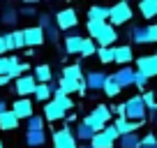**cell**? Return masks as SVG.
Masks as SVG:
<instances>
[{
    "label": "cell",
    "instance_id": "6da1fadb",
    "mask_svg": "<svg viewBox=\"0 0 157 148\" xmlns=\"http://www.w3.org/2000/svg\"><path fill=\"white\" fill-rule=\"evenodd\" d=\"M134 19V10L129 7V2H118V5L109 7V25H113V28H118V25H125L129 23V21Z\"/></svg>",
    "mask_w": 157,
    "mask_h": 148
},
{
    "label": "cell",
    "instance_id": "7a4b0ae2",
    "mask_svg": "<svg viewBox=\"0 0 157 148\" xmlns=\"http://www.w3.org/2000/svg\"><path fill=\"white\" fill-rule=\"evenodd\" d=\"M123 118L132 120V123H143L146 120V107H143V99L141 95H134V97H129L127 102H123Z\"/></svg>",
    "mask_w": 157,
    "mask_h": 148
},
{
    "label": "cell",
    "instance_id": "3957f363",
    "mask_svg": "<svg viewBox=\"0 0 157 148\" xmlns=\"http://www.w3.org/2000/svg\"><path fill=\"white\" fill-rule=\"evenodd\" d=\"M53 23H56V28H58L60 33H72V30L78 25L76 10H74V7H65V10H60L58 14L53 16Z\"/></svg>",
    "mask_w": 157,
    "mask_h": 148
},
{
    "label": "cell",
    "instance_id": "277c9868",
    "mask_svg": "<svg viewBox=\"0 0 157 148\" xmlns=\"http://www.w3.org/2000/svg\"><path fill=\"white\" fill-rule=\"evenodd\" d=\"M90 40L97 44V49H109V46H113L116 44V40H118V30L113 28V25H109V23H104L102 28L97 30V33L90 37Z\"/></svg>",
    "mask_w": 157,
    "mask_h": 148
},
{
    "label": "cell",
    "instance_id": "5b68a950",
    "mask_svg": "<svg viewBox=\"0 0 157 148\" xmlns=\"http://www.w3.org/2000/svg\"><path fill=\"white\" fill-rule=\"evenodd\" d=\"M74 127H69V125H65V127L56 130L53 134H51V141H53V148H76V139H74Z\"/></svg>",
    "mask_w": 157,
    "mask_h": 148
},
{
    "label": "cell",
    "instance_id": "8992f818",
    "mask_svg": "<svg viewBox=\"0 0 157 148\" xmlns=\"http://www.w3.org/2000/svg\"><path fill=\"white\" fill-rule=\"evenodd\" d=\"M10 111L19 118V123L21 120H28L30 116L35 114V107H33V99L30 97H16L14 102H12V107H10Z\"/></svg>",
    "mask_w": 157,
    "mask_h": 148
},
{
    "label": "cell",
    "instance_id": "52a82bcc",
    "mask_svg": "<svg viewBox=\"0 0 157 148\" xmlns=\"http://www.w3.org/2000/svg\"><path fill=\"white\" fill-rule=\"evenodd\" d=\"M23 33V44L25 49H35V46H42L44 44V30L39 28V25H28V28L21 30Z\"/></svg>",
    "mask_w": 157,
    "mask_h": 148
},
{
    "label": "cell",
    "instance_id": "ba28073f",
    "mask_svg": "<svg viewBox=\"0 0 157 148\" xmlns=\"http://www.w3.org/2000/svg\"><path fill=\"white\" fill-rule=\"evenodd\" d=\"M35 86H37V81L33 79V74H23L19 79H14V93L19 97H33Z\"/></svg>",
    "mask_w": 157,
    "mask_h": 148
},
{
    "label": "cell",
    "instance_id": "9c48e42d",
    "mask_svg": "<svg viewBox=\"0 0 157 148\" xmlns=\"http://www.w3.org/2000/svg\"><path fill=\"white\" fill-rule=\"evenodd\" d=\"M136 72L143 74V76H148V79H152V76H157V56H139L136 58Z\"/></svg>",
    "mask_w": 157,
    "mask_h": 148
},
{
    "label": "cell",
    "instance_id": "30bf717a",
    "mask_svg": "<svg viewBox=\"0 0 157 148\" xmlns=\"http://www.w3.org/2000/svg\"><path fill=\"white\" fill-rule=\"evenodd\" d=\"M42 111H44V114H42L44 123H46V120H49V123H58V120H65V116H67V111H65L56 99H49V102L44 104Z\"/></svg>",
    "mask_w": 157,
    "mask_h": 148
},
{
    "label": "cell",
    "instance_id": "8fae6325",
    "mask_svg": "<svg viewBox=\"0 0 157 148\" xmlns=\"http://www.w3.org/2000/svg\"><path fill=\"white\" fill-rule=\"evenodd\" d=\"M81 44H83V35H78V33H67L65 35V40H63V49L67 56H78V51H81Z\"/></svg>",
    "mask_w": 157,
    "mask_h": 148
},
{
    "label": "cell",
    "instance_id": "7c38bea8",
    "mask_svg": "<svg viewBox=\"0 0 157 148\" xmlns=\"http://www.w3.org/2000/svg\"><path fill=\"white\" fill-rule=\"evenodd\" d=\"M134 74H136V69L127 65V67H120L118 72H113L111 76H113V81L120 86V90H123V88H129V86H134Z\"/></svg>",
    "mask_w": 157,
    "mask_h": 148
},
{
    "label": "cell",
    "instance_id": "4fadbf2b",
    "mask_svg": "<svg viewBox=\"0 0 157 148\" xmlns=\"http://www.w3.org/2000/svg\"><path fill=\"white\" fill-rule=\"evenodd\" d=\"M106 76L109 74L99 72V69H93V72L83 74V81H86V86H88V90H102L104 84H106Z\"/></svg>",
    "mask_w": 157,
    "mask_h": 148
},
{
    "label": "cell",
    "instance_id": "5bb4252c",
    "mask_svg": "<svg viewBox=\"0 0 157 148\" xmlns=\"http://www.w3.org/2000/svg\"><path fill=\"white\" fill-rule=\"evenodd\" d=\"M134 60V51L129 44H123V46H113V63L123 65V67H127L129 63Z\"/></svg>",
    "mask_w": 157,
    "mask_h": 148
},
{
    "label": "cell",
    "instance_id": "9a60e30c",
    "mask_svg": "<svg viewBox=\"0 0 157 148\" xmlns=\"http://www.w3.org/2000/svg\"><path fill=\"white\" fill-rule=\"evenodd\" d=\"M5 42H7V53L19 51V49H25V44H23V33H21L19 28H12V33L5 35Z\"/></svg>",
    "mask_w": 157,
    "mask_h": 148
},
{
    "label": "cell",
    "instance_id": "2e32d148",
    "mask_svg": "<svg viewBox=\"0 0 157 148\" xmlns=\"http://www.w3.org/2000/svg\"><path fill=\"white\" fill-rule=\"evenodd\" d=\"M33 79L37 81V84H53V72H51V65H46V63L35 65Z\"/></svg>",
    "mask_w": 157,
    "mask_h": 148
},
{
    "label": "cell",
    "instance_id": "e0dca14e",
    "mask_svg": "<svg viewBox=\"0 0 157 148\" xmlns=\"http://www.w3.org/2000/svg\"><path fill=\"white\" fill-rule=\"evenodd\" d=\"M53 90H56V86H53V84H37V86H35V93H33V97L37 99V102L46 104L51 97H53Z\"/></svg>",
    "mask_w": 157,
    "mask_h": 148
},
{
    "label": "cell",
    "instance_id": "ac0fdd59",
    "mask_svg": "<svg viewBox=\"0 0 157 148\" xmlns=\"http://www.w3.org/2000/svg\"><path fill=\"white\" fill-rule=\"evenodd\" d=\"M113 127H116V130H118V134L123 137V134H132V132H136V130L141 127V123H132V120H127V118H116Z\"/></svg>",
    "mask_w": 157,
    "mask_h": 148
},
{
    "label": "cell",
    "instance_id": "d6986e66",
    "mask_svg": "<svg viewBox=\"0 0 157 148\" xmlns=\"http://www.w3.org/2000/svg\"><path fill=\"white\" fill-rule=\"evenodd\" d=\"M16 127H19V118H16L12 111L0 114V130H2V132H14Z\"/></svg>",
    "mask_w": 157,
    "mask_h": 148
},
{
    "label": "cell",
    "instance_id": "ffe728a7",
    "mask_svg": "<svg viewBox=\"0 0 157 148\" xmlns=\"http://www.w3.org/2000/svg\"><path fill=\"white\" fill-rule=\"evenodd\" d=\"M72 132H74V139H76V143H90V139L95 137V132H93L90 127H86L83 123H78L76 127L72 130Z\"/></svg>",
    "mask_w": 157,
    "mask_h": 148
},
{
    "label": "cell",
    "instance_id": "44dd1931",
    "mask_svg": "<svg viewBox=\"0 0 157 148\" xmlns=\"http://www.w3.org/2000/svg\"><path fill=\"white\" fill-rule=\"evenodd\" d=\"M60 76H63V79H69V81H81V79H83V69H81V65H78V63L65 65Z\"/></svg>",
    "mask_w": 157,
    "mask_h": 148
},
{
    "label": "cell",
    "instance_id": "7402d4cb",
    "mask_svg": "<svg viewBox=\"0 0 157 148\" xmlns=\"http://www.w3.org/2000/svg\"><path fill=\"white\" fill-rule=\"evenodd\" d=\"M90 148H116V141H113L109 134L97 132L93 139H90Z\"/></svg>",
    "mask_w": 157,
    "mask_h": 148
},
{
    "label": "cell",
    "instance_id": "603a6c76",
    "mask_svg": "<svg viewBox=\"0 0 157 148\" xmlns=\"http://www.w3.org/2000/svg\"><path fill=\"white\" fill-rule=\"evenodd\" d=\"M139 12H141L143 19H157V0H141Z\"/></svg>",
    "mask_w": 157,
    "mask_h": 148
},
{
    "label": "cell",
    "instance_id": "cb8c5ba5",
    "mask_svg": "<svg viewBox=\"0 0 157 148\" xmlns=\"http://www.w3.org/2000/svg\"><path fill=\"white\" fill-rule=\"evenodd\" d=\"M118 148H139L141 143V137L139 132H132V134H123V137H118Z\"/></svg>",
    "mask_w": 157,
    "mask_h": 148
},
{
    "label": "cell",
    "instance_id": "d4e9b609",
    "mask_svg": "<svg viewBox=\"0 0 157 148\" xmlns=\"http://www.w3.org/2000/svg\"><path fill=\"white\" fill-rule=\"evenodd\" d=\"M88 21H102V23H106V21H109V7L93 5L88 10Z\"/></svg>",
    "mask_w": 157,
    "mask_h": 148
},
{
    "label": "cell",
    "instance_id": "484cf974",
    "mask_svg": "<svg viewBox=\"0 0 157 148\" xmlns=\"http://www.w3.org/2000/svg\"><path fill=\"white\" fill-rule=\"evenodd\" d=\"M25 143L28 148H39L46 143V132H25Z\"/></svg>",
    "mask_w": 157,
    "mask_h": 148
},
{
    "label": "cell",
    "instance_id": "4316f807",
    "mask_svg": "<svg viewBox=\"0 0 157 148\" xmlns=\"http://www.w3.org/2000/svg\"><path fill=\"white\" fill-rule=\"evenodd\" d=\"M0 21H2L5 25H16V23H19V10H16V7H12V5H7L5 10H2Z\"/></svg>",
    "mask_w": 157,
    "mask_h": 148
},
{
    "label": "cell",
    "instance_id": "83f0119b",
    "mask_svg": "<svg viewBox=\"0 0 157 148\" xmlns=\"http://www.w3.org/2000/svg\"><path fill=\"white\" fill-rule=\"evenodd\" d=\"M25 130L28 132H44V118L42 114H33L28 120H25Z\"/></svg>",
    "mask_w": 157,
    "mask_h": 148
},
{
    "label": "cell",
    "instance_id": "f1b7e54d",
    "mask_svg": "<svg viewBox=\"0 0 157 148\" xmlns=\"http://www.w3.org/2000/svg\"><path fill=\"white\" fill-rule=\"evenodd\" d=\"M90 114H93L97 120H102L104 125H109V120H111V107H106V104H97Z\"/></svg>",
    "mask_w": 157,
    "mask_h": 148
},
{
    "label": "cell",
    "instance_id": "f546056e",
    "mask_svg": "<svg viewBox=\"0 0 157 148\" xmlns=\"http://www.w3.org/2000/svg\"><path fill=\"white\" fill-rule=\"evenodd\" d=\"M58 88L63 90L67 97H72V93H78V81H69V79H58Z\"/></svg>",
    "mask_w": 157,
    "mask_h": 148
},
{
    "label": "cell",
    "instance_id": "4dcf8cb0",
    "mask_svg": "<svg viewBox=\"0 0 157 148\" xmlns=\"http://www.w3.org/2000/svg\"><path fill=\"white\" fill-rule=\"evenodd\" d=\"M102 90H104V95H106V97H118V95L123 93V90H120V86L113 81L111 74L106 76V84H104V88H102Z\"/></svg>",
    "mask_w": 157,
    "mask_h": 148
},
{
    "label": "cell",
    "instance_id": "1f68e13d",
    "mask_svg": "<svg viewBox=\"0 0 157 148\" xmlns=\"http://www.w3.org/2000/svg\"><path fill=\"white\" fill-rule=\"evenodd\" d=\"M97 53V44H95L90 37H83V44H81V51H78V56L81 58H90V56Z\"/></svg>",
    "mask_w": 157,
    "mask_h": 148
},
{
    "label": "cell",
    "instance_id": "d6a6232c",
    "mask_svg": "<svg viewBox=\"0 0 157 148\" xmlns=\"http://www.w3.org/2000/svg\"><path fill=\"white\" fill-rule=\"evenodd\" d=\"M141 99H143L146 111H155V109H157V93H155V90H143Z\"/></svg>",
    "mask_w": 157,
    "mask_h": 148
},
{
    "label": "cell",
    "instance_id": "836d02e7",
    "mask_svg": "<svg viewBox=\"0 0 157 148\" xmlns=\"http://www.w3.org/2000/svg\"><path fill=\"white\" fill-rule=\"evenodd\" d=\"M81 123H83V125H86V127H90V130H93V132H95V134H97V132H102V130H104V127H106V125H104V123H102V120H97V118H95V116H93V114H88V116H86V118H83V120H81Z\"/></svg>",
    "mask_w": 157,
    "mask_h": 148
},
{
    "label": "cell",
    "instance_id": "e575fe53",
    "mask_svg": "<svg viewBox=\"0 0 157 148\" xmlns=\"http://www.w3.org/2000/svg\"><path fill=\"white\" fill-rule=\"evenodd\" d=\"M42 30H44V40L49 37V42H53V44L58 42V37H60V30L56 28V23H49L46 28H42Z\"/></svg>",
    "mask_w": 157,
    "mask_h": 148
},
{
    "label": "cell",
    "instance_id": "d590c367",
    "mask_svg": "<svg viewBox=\"0 0 157 148\" xmlns=\"http://www.w3.org/2000/svg\"><path fill=\"white\" fill-rule=\"evenodd\" d=\"M99 58V63H104V65H109V63H113V46H109V49H97V53H95Z\"/></svg>",
    "mask_w": 157,
    "mask_h": 148
},
{
    "label": "cell",
    "instance_id": "8d00e7d4",
    "mask_svg": "<svg viewBox=\"0 0 157 148\" xmlns=\"http://www.w3.org/2000/svg\"><path fill=\"white\" fill-rule=\"evenodd\" d=\"M143 146H157V137H155V132H148L146 137H141V143H139V148H143Z\"/></svg>",
    "mask_w": 157,
    "mask_h": 148
},
{
    "label": "cell",
    "instance_id": "74e56055",
    "mask_svg": "<svg viewBox=\"0 0 157 148\" xmlns=\"http://www.w3.org/2000/svg\"><path fill=\"white\" fill-rule=\"evenodd\" d=\"M148 81H150V79H148V76H143V74H139V72L134 74V86H136L139 90H146Z\"/></svg>",
    "mask_w": 157,
    "mask_h": 148
},
{
    "label": "cell",
    "instance_id": "f35d334b",
    "mask_svg": "<svg viewBox=\"0 0 157 148\" xmlns=\"http://www.w3.org/2000/svg\"><path fill=\"white\" fill-rule=\"evenodd\" d=\"M146 35H148V44L157 42V23H150V25H146Z\"/></svg>",
    "mask_w": 157,
    "mask_h": 148
},
{
    "label": "cell",
    "instance_id": "ab89813d",
    "mask_svg": "<svg viewBox=\"0 0 157 148\" xmlns=\"http://www.w3.org/2000/svg\"><path fill=\"white\" fill-rule=\"evenodd\" d=\"M19 16H37V10H35V5H25L19 10Z\"/></svg>",
    "mask_w": 157,
    "mask_h": 148
},
{
    "label": "cell",
    "instance_id": "60d3db41",
    "mask_svg": "<svg viewBox=\"0 0 157 148\" xmlns=\"http://www.w3.org/2000/svg\"><path fill=\"white\" fill-rule=\"evenodd\" d=\"M102 132H104V134H109V137H111L113 141H118V137H120V134H118V130L113 127V125H106V127H104Z\"/></svg>",
    "mask_w": 157,
    "mask_h": 148
},
{
    "label": "cell",
    "instance_id": "b9f144b4",
    "mask_svg": "<svg viewBox=\"0 0 157 148\" xmlns=\"http://www.w3.org/2000/svg\"><path fill=\"white\" fill-rule=\"evenodd\" d=\"M7 69H10V60H7V56H0V76H5Z\"/></svg>",
    "mask_w": 157,
    "mask_h": 148
},
{
    "label": "cell",
    "instance_id": "7bdbcfd3",
    "mask_svg": "<svg viewBox=\"0 0 157 148\" xmlns=\"http://www.w3.org/2000/svg\"><path fill=\"white\" fill-rule=\"evenodd\" d=\"M7 53V42H5V35H0V56Z\"/></svg>",
    "mask_w": 157,
    "mask_h": 148
},
{
    "label": "cell",
    "instance_id": "ee69618b",
    "mask_svg": "<svg viewBox=\"0 0 157 148\" xmlns=\"http://www.w3.org/2000/svg\"><path fill=\"white\" fill-rule=\"evenodd\" d=\"M86 93H88V86H86V81L81 79V81H78V95H83V97H86Z\"/></svg>",
    "mask_w": 157,
    "mask_h": 148
},
{
    "label": "cell",
    "instance_id": "f6af8a7d",
    "mask_svg": "<svg viewBox=\"0 0 157 148\" xmlns=\"http://www.w3.org/2000/svg\"><path fill=\"white\" fill-rule=\"evenodd\" d=\"M10 81H12V79H10V76H7V74H5V76H0V86H7V84H10Z\"/></svg>",
    "mask_w": 157,
    "mask_h": 148
},
{
    "label": "cell",
    "instance_id": "bcb514c9",
    "mask_svg": "<svg viewBox=\"0 0 157 148\" xmlns=\"http://www.w3.org/2000/svg\"><path fill=\"white\" fill-rule=\"evenodd\" d=\"M76 148H90V143H78Z\"/></svg>",
    "mask_w": 157,
    "mask_h": 148
},
{
    "label": "cell",
    "instance_id": "7dc6e473",
    "mask_svg": "<svg viewBox=\"0 0 157 148\" xmlns=\"http://www.w3.org/2000/svg\"><path fill=\"white\" fill-rule=\"evenodd\" d=\"M0 148H5V143H2V141H0Z\"/></svg>",
    "mask_w": 157,
    "mask_h": 148
},
{
    "label": "cell",
    "instance_id": "c3c4849f",
    "mask_svg": "<svg viewBox=\"0 0 157 148\" xmlns=\"http://www.w3.org/2000/svg\"><path fill=\"white\" fill-rule=\"evenodd\" d=\"M143 148H155V146H143Z\"/></svg>",
    "mask_w": 157,
    "mask_h": 148
},
{
    "label": "cell",
    "instance_id": "681fc988",
    "mask_svg": "<svg viewBox=\"0 0 157 148\" xmlns=\"http://www.w3.org/2000/svg\"><path fill=\"white\" fill-rule=\"evenodd\" d=\"M155 123H157V116H155Z\"/></svg>",
    "mask_w": 157,
    "mask_h": 148
},
{
    "label": "cell",
    "instance_id": "f907efd6",
    "mask_svg": "<svg viewBox=\"0 0 157 148\" xmlns=\"http://www.w3.org/2000/svg\"><path fill=\"white\" fill-rule=\"evenodd\" d=\"M155 148H157V146H155Z\"/></svg>",
    "mask_w": 157,
    "mask_h": 148
}]
</instances>
